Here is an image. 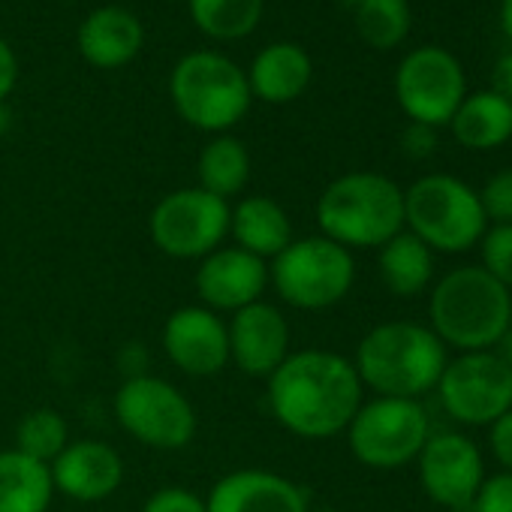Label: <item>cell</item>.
Returning <instances> with one entry per match:
<instances>
[{
	"label": "cell",
	"instance_id": "obj_1",
	"mask_svg": "<svg viewBox=\"0 0 512 512\" xmlns=\"http://www.w3.org/2000/svg\"><path fill=\"white\" fill-rule=\"evenodd\" d=\"M362 380L353 362L329 350H299L269 377V410L302 440H329L362 407Z\"/></svg>",
	"mask_w": 512,
	"mask_h": 512
},
{
	"label": "cell",
	"instance_id": "obj_2",
	"mask_svg": "<svg viewBox=\"0 0 512 512\" xmlns=\"http://www.w3.org/2000/svg\"><path fill=\"white\" fill-rule=\"evenodd\" d=\"M353 368L362 386L380 398H419L437 389L446 368V344L419 323H380L356 350Z\"/></svg>",
	"mask_w": 512,
	"mask_h": 512
},
{
	"label": "cell",
	"instance_id": "obj_3",
	"mask_svg": "<svg viewBox=\"0 0 512 512\" xmlns=\"http://www.w3.org/2000/svg\"><path fill=\"white\" fill-rule=\"evenodd\" d=\"M431 332L455 350L479 353L512 326V293L482 266L452 269L431 293Z\"/></svg>",
	"mask_w": 512,
	"mask_h": 512
},
{
	"label": "cell",
	"instance_id": "obj_4",
	"mask_svg": "<svg viewBox=\"0 0 512 512\" xmlns=\"http://www.w3.org/2000/svg\"><path fill=\"white\" fill-rule=\"evenodd\" d=\"M317 223L347 250L383 247L404 229V190L380 172H347L320 193Z\"/></svg>",
	"mask_w": 512,
	"mask_h": 512
},
{
	"label": "cell",
	"instance_id": "obj_5",
	"mask_svg": "<svg viewBox=\"0 0 512 512\" xmlns=\"http://www.w3.org/2000/svg\"><path fill=\"white\" fill-rule=\"evenodd\" d=\"M169 97L190 127L217 136L235 127L253 100L244 70L217 52L184 55L169 76Z\"/></svg>",
	"mask_w": 512,
	"mask_h": 512
},
{
	"label": "cell",
	"instance_id": "obj_6",
	"mask_svg": "<svg viewBox=\"0 0 512 512\" xmlns=\"http://www.w3.org/2000/svg\"><path fill=\"white\" fill-rule=\"evenodd\" d=\"M404 223L440 253H464L485 235L479 193L455 175H425L404 190Z\"/></svg>",
	"mask_w": 512,
	"mask_h": 512
},
{
	"label": "cell",
	"instance_id": "obj_7",
	"mask_svg": "<svg viewBox=\"0 0 512 512\" xmlns=\"http://www.w3.org/2000/svg\"><path fill=\"white\" fill-rule=\"evenodd\" d=\"M353 281V253L326 235L293 238L269 266V284L299 311H326L338 305L353 290Z\"/></svg>",
	"mask_w": 512,
	"mask_h": 512
},
{
	"label": "cell",
	"instance_id": "obj_8",
	"mask_svg": "<svg viewBox=\"0 0 512 512\" xmlns=\"http://www.w3.org/2000/svg\"><path fill=\"white\" fill-rule=\"evenodd\" d=\"M115 419L142 446L175 452L196 437V410L190 398L163 377L139 374L115 392Z\"/></svg>",
	"mask_w": 512,
	"mask_h": 512
},
{
	"label": "cell",
	"instance_id": "obj_9",
	"mask_svg": "<svg viewBox=\"0 0 512 512\" xmlns=\"http://www.w3.org/2000/svg\"><path fill=\"white\" fill-rule=\"evenodd\" d=\"M428 440V416L413 398H374L362 404L347 425V443L356 461L374 470H395L419 458Z\"/></svg>",
	"mask_w": 512,
	"mask_h": 512
},
{
	"label": "cell",
	"instance_id": "obj_10",
	"mask_svg": "<svg viewBox=\"0 0 512 512\" xmlns=\"http://www.w3.org/2000/svg\"><path fill=\"white\" fill-rule=\"evenodd\" d=\"M148 232L172 260H202L229 235V202L202 187L172 190L154 205Z\"/></svg>",
	"mask_w": 512,
	"mask_h": 512
},
{
	"label": "cell",
	"instance_id": "obj_11",
	"mask_svg": "<svg viewBox=\"0 0 512 512\" xmlns=\"http://www.w3.org/2000/svg\"><path fill=\"white\" fill-rule=\"evenodd\" d=\"M395 97L401 112L413 124L443 127L467 97V79L461 61L440 46L413 49L395 73Z\"/></svg>",
	"mask_w": 512,
	"mask_h": 512
},
{
	"label": "cell",
	"instance_id": "obj_12",
	"mask_svg": "<svg viewBox=\"0 0 512 512\" xmlns=\"http://www.w3.org/2000/svg\"><path fill=\"white\" fill-rule=\"evenodd\" d=\"M446 413L464 425H494L512 410V368L488 353H464L446 362L437 380Z\"/></svg>",
	"mask_w": 512,
	"mask_h": 512
},
{
	"label": "cell",
	"instance_id": "obj_13",
	"mask_svg": "<svg viewBox=\"0 0 512 512\" xmlns=\"http://www.w3.org/2000/svg\"><path fill=\"white\" fill-rule=\"evenodd\" d=\"M193 284L202 308L214 314H235L253 302H263L269 287V263L235 244H220L199 260Z\"/></svg>",
	"mask_w": 512,
	"mask_h": 512
},
{
	"label": "cell",
	"instance_id": "obj_14",
	"mask_svg": "<svg viewBox=\"0 0 512 512\" xmlns=\"http://www.w3.org/2000/svg\"><path fill=\"white\" fill-rule=\"evenodd\" d=\"M419 479L425 494L449 509L473 506L479 485L485 482V467L476 443L464 434L428 437L419 452Z\"/></svg>",
	"mask_w": 512,
	"mask_h": 512
},
{
	"label": "cell",
	"instance_id": "obj_15",
	"mask_svg": "<svg viewBox=\"0 0 512 512\" xmlns=\"http://www.w3.org/2000/svg\"><path fill=\"white\" fill-rule=\"evenodd\" d=\"M163 350L187 377H214L229 365L226 320L202 305H184L163 323Z\"/></svg>",
	"mask_w": 512,
	"mask_h": 512
},
{
	"label": "cell",
	"instance_id": "obj_16",
	"mask_svg": "<svg viewBox=\"0 0 512 512\" xmlns=\"http://www.w3.org/2000/svg\"><path fill=\"white\" fill-rule=\"evenodd\" d=\"M229 332V362L256 380H269L290 350V323L281 314V308L269 302H253L235 314H229L226 323Z\"/></svg>",
	"mask_w": 512,
	"mask_h": 512
},
{
	"label": "cell",
	"instance_id": "obj_17",
	"mask_svg": "<svg viewBox=\"0 0 512 512\" xmlns=\"http://www.w3.org/2000/svg\"><path fill=\"white\" fill-rule=\"evenodd\" d=\"M208 512H311L308 491L272 470H232L220 476L208 497Z\"/></svg>",
	"mask_w": 512,
	"mask_h": 512
},
{
	"label": "cell",
	"instance_id": "obj_18",
	"mask_svg": "<svg viewBox=\"0 0 512 512\" xmlns=\"http://www.w3.org/2000/svg\"><path fill=\"white\" fill-rule=\"evenodd\" d=\"M49 470L55 491L79 503L106 500L124 482V461L115 446L103 440H70Z\"/></svg>",
	"mask_w": 512,
	"mask_h": 512
},
{
	"label": "cell",
	"instance_id": "obj_19",
	"mask_svg": "<svg viewBox=\"0 0 512 512\" xmlns=\"http://www.w3.org/2000/svg\"><path fill=\"white\" fill-rule=\"evenodd\" d=\"M142 22L124 7H100L79 28V52L97 70H118L142 49Z\"/></svg>",
	"mask_w": 512,
	"mask_h": 512
},
{
	"label": "cell",
	"instance_id": "obj_20",
	"mask_svg": "<svg viewBox=\"0 0 512 512\" xmlns=\"http://www.w3.org/2000/svg\"><path fill=\"white\" fill-rule=\"evenodd\" d=\"M311 76H314V64L302 46L272 43L253 58L247 85H250L253 97H260L263 103L281 106V103L299 100L308 91Z\"/></svg>",
	"mask_w": 512,
	"mask_h": 512
},
{
	"label": "cell",
	"instance_id": "obj_21",
	"mask_svg": "<svg viewBox=\"0 0 512 512\" xmlns=\"http://www.w3.org/2000/svg\"><path fill=\"white\" fill-rule=\"evenodd\" d=\"M229 235L235 247L269 263L293 241V220L272 196H244L229 208Z\"/></svg>",
	"mask_w": 512,
	"mask_h": 512
},
{
	"label": "cell",
	"instance_id": "obj_22",
	"mask_svg": "<svg viewBox=\"0 0 512 512\" xmlns=\"http://www.w3.org/2000/svg\"><path fill=\"white\" fill-rule=\"evenodd\" d=\"M449 127L458 145L470 151H491L512 139V103L494 91L467 94Z\"/></svg>",
	"mask_w": 512,
	"mask_h": 512
},
{
	"label": "cell",
	"instance_id": "obj_23",
	"mask_svg": "<svg viewBox=\"0 0 512 512\" xmlns=\"http://www.w3.org/2000/svg\"><path fill=\"white\" fill-rule=\"evenodd\" d=\"M55 482L49 464L19 452H0V512H49Z\"/></svg>",
	"mask_w": 512,
	"mask_h": 512
},
{
	"label": "cell",
	"instance_id": "obj_24",
	"mask_svg": "<svg viewBox=\"0 0 512 512\" xmlns=\"http://www.w3.org/2000/svg\"><path fill=\"white\" fill-rule=\"evenodd\" d=\"M380 275L389 293L413 299L428 287L434 275V256L413 232L401 229L380 247Z\"/></svg>",
	"mask_w": 512,
	"mask_h": 512
},
{
	"label": "cell",
	"instance_id": "obj_25",
	"mask_svg": "<svg viewBox=\"0 0 512 512\" xmlns=\"http://www.w3.org/2000/svg\"><path fill=\"white\" fill-rule=\"evenodd\" d=\"M196 175H199L196 187H202L205 193L220 199L238 196L250 181V154L244 142L226 133L214 136L196 160Z\"/></svg>",
	"mask_w": 512,
	"mask_h": 512
},
{
	"label": "cell",
	"instance_id": "obj_26",
	"mask_svg": "<svg viewBox=\"0 0 512 512\" xmlns=\"http://www.w3.org/2000/svg\"><path fill=\"white\" fill-rule=\"evenodd\" d=\"M193 25L211 40H241L256 31L266 0H187Z\"/></svg>",
	"mask_w": 512,
	"mask_h": 512
},
{
	"label": "cell",
	"instance_id": "obj_27",
	"mask_svg": "<svg viewBox=\"0 0 512 512\" xmlns=\"http://www.w3.org/2000/svg\"><path fill=\"white\" fill-rule=\"evenodd\" d=\"M353 19L359 37L380 52L401 46L413 25L410 0H365L362 7L353 10Z\"/></svg>",
	"mask_w": 512,
	"mask_h": 512
},
{
	"label": "cell",
	"instance_id": "obj_28",
	"mask_svg": "<svg viewBox=\"0 0 512 512\" xmlns=\"http://www.w3.org/2000/svg\"><path fill=\"white\" fill-rule=\"evenodd\" d=\"M70 443V428H67V419L58 413V410H49V407H40V410H31L28 416H22L19 428H16V446L19 452L43 461V464H52Z\"/></svg>",
	"mask_w": 512,
	"mask_h": 512
},
{
	"label": "cell",
	"instance_id": "obj_29",
	"mask_svg": "<svg viewBox=\"0 0 512 512\" xmlns=\"http://www.w3.org/2000/svg\"><path fill=\"white\" fill-rule=\"evenodd\" d=\"M482 269L512 293V223H497L482 235Z\"/></svg>",
	"mask_w": 512,
	"mask_h": 512
},
{
	"label": "cell",
	"instance_id": "obj_30",
	"mask_svg": "<svg viewBox=\"0 0 512 512\" xmlns=\"http://www.w3.org/2000/svg\"><path fill=\"white\" fill-rule=\"evenodd\" d=\"M479 202H482L485 220L512 223V169L491 175L479 193Z\"/></svg>",
	"mask_w": 512,
	"mask_h": 512
},
{
	"label": "cell",
	"instance_id": "obj_31",
	"mask_svg": "<svg viewBox=\"0 0 512 512\" xmlns=\"http://www.w3.org/2000/svg\"><path fill=\"white\" fill-rule=\"evenodd\" d=\"M142 512H208V506L205 497H199L196 491L181 485H166L145 500Z\"/></svg>",
	"mask_w": 512,
	"mask_h": 512
},
{
	"label": "cell",
	"instance_id": "obj_32",
	"mask_svg": "<svg viewBox=\"0 0 512 512\" xmlns=\"http://www.w3.org/2000/svg\"><path fill=\"white\" fill-rule=\"evenodd\" d=\"M473 512H512V473H497L479 485Z\"/></svg>",
	"mask_w": 512,
	"mask_h": 512
},
{
	"label": "cell",
	"instance_id": "obj_33",
	"mask_svg": "<svg viewBox=\"0 0 512 512\" xmlns=\"http://www.w3.org/2000/svg\"><path fill=\"white\" fill-rule=\"evenodd\" d=\"M401 148H404L410 157H416V160L431 157V154H434V148H437V130H434V127H425V124H413V121H410V127L401 133Z\"/></svg>",
	"mask_w": 512,
	"mask_h": 512
},
{
	"label": "cell",
	"instance_id": "obj_34",
	"mask_svg": "<svg viewBox=\"0 0 512 512\" xmlns=\"http://www.w3.org/2000/svg\"><path fill=\"white\" fill-rule=\"evenodd\" d=\"M491 452L503 464V470L512 473V410L491 425Z\"/></svg>",
	"mask_w": 512,
	"mask_h": 512
},
{
	"label": "cell",
	"instance_id": "obj_35",
	"mask_svg": "<svg viewBox=\"0 0 512 512\" xmlns=\"http://www.w3.org/2000/svg\"><path fill=\"white\" fill-rule=\"evenodd\" d=\"M16 79H19V61L10 49V43L0 37V103L10 97V91L16 88Z\"/></svg>",
	"mask_w": 512,
	"mask_h": 512
},
{
	"label": "cell",
	"instance_id": "obj_36",
	"mask_svg": "<svg viewBox=\"0 0 512 512\" xmlns=\"http://www.w3.org/2000/svg\"><path fill=\"white\" fill-rule=\"evenodd\" d=\"M491 91L512 103V52H506V55L497 61V67H494V73H491Z\"/></svg>",
	"mask_w": 512,
	"mask_h": 512
},
{
	"label": "cell",
	"instance_id": "obj_37",
	"mask_svg": "<svg viewBox=\"0 0 512 512\" xmlns=\"http://www.w3.org/2000/svg\"><path fill=\"white\" fill-rule=\"evenodd\" d=\"M500 31L512 43V0H500Z\"/></svg>",
	"mask_w": 512,
	"mask_h": 512
},
{
	"label": "cell",
	"instance_id": "obj_38",
	"mask_svg": "<svg viewBox=\"0 0 512 512\" xmlns=\"http://www.w3.org/2000/svg\"><path fill=\"white\" fill-rule=\"evenodd\" d=\"M500 344H503V356H500V359L512 368V326H509V332L503 335V341H500Z\"/></svg>",
	"mask_w": 512,
	"mask_h": 512
},
{
	"label": "cell",
	"instance_id": "obj_39",
	"mask_svg": "<svg viewBox=\"0 0 512 512\" xmlns=\"http://www.w3.org/2000/svg\"><path fill=\"white\" fill-rule=\"evenodd\" d=\"M7 130H10V109H7V103H0V136Z\"/></svg>",
	"mask_w": 512,
	"mask_h": 512
},
{
	"label": "cell",
	"instance_id": "obj_40",
	"mask_svg": "<svg viewBox=\"0 0 512 512\" xmlns=\"http://www.w3.org/2000/svg\"><path fill=\"white\" fill-rule=\"evenodd\" d=\"M338 4H344V7H350V10H356V7H362L365 0H338Z\"/></svg>",
	"mask_w": 512,
	"mask_h": 512
},
{
	"label": "cell",
	"instance_id": "obj_41",
	"mask_svg": "<svg viewBox=\"0 0 512 512\" xmlns=\"http://www.w3.org/2000/svg\"><path fill=\"white\" fill-rule=\"evenodd\" d=\"M311 512H344V509H335V506H323V509H311Z\"/></svg>",
	"mask_w": 512,
	"mask_h": 512
}]
</instances>
